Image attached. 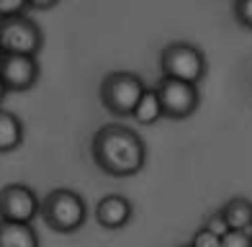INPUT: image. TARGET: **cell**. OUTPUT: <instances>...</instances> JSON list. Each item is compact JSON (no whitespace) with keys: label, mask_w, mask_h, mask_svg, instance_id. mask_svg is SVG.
<instances>
[{"label":"cell","mask_w":252,"mask_h":247,"mask_svg":"<svg viewBox=\"0 0 252 247\" xmlns=\"http://www.w3.org/2000/svg\"><path fill=\"white\" fill-rule=\"evenodd\" d=\"M203 227L209 229V232H214L216 237H224V234L229 232V224H226V219L221 216V211H211V214L206 216Z\"/></svg>","instance_id":"obj_17"},{"label":"cell","mask_w":252,"mask_h":247,"mask_svg":"<svg viewBox=\"0 0 252 247\" xmlns=\"http://www.w3.org/2000/svg\"><path fill=\"white\" fill-rule=\"evenodd\" d=\"M206 70H209L206 54L190 41H170L159 52V72L170 80L198 85L206 77Z\"/></svg>","instance_id":"obj_3"},{"label":"cell","mask_w":252,"mask_h":247,"mask_svg":"<svg viewBox=\"0 0 252 247\" xmlns=\"http://www.w3.org/2000/svg\"><path fill=\"white\" fill-rule=\"evenodd\" d=\"M147 85L136 72L129 70H116L108 72L100 80V103L106 111H111L113 116H131L134 106L139 103V98L144 95Z\"/></svg>","instance_id":"obj_4"},{"label":"cell","mask_w":252,"mask_h":247,"mask_svg":"<svg viewBox=\"0 0 252 247\" xmlns=\"http://www.w3.org/2000/svg\"><path fill=\"white\" fill-rule=\"evenodd\" d=\"M0 247H39V234L31 224L0 219Z\"/></svg>","instance_id":"obj_10"},{"label":"cell","mask_w":252,"mask_h":247,"mask_svg":"<svg viewBox=\"0 0 252 247\" xmlns=\"http://www.w3.org/2000/svg\"><path fill=\"white\" fill-rule=\"evenodd\" d=\"M24 121L13 111L0 106V152H13L24 142Z\"/></svg>","instance_id":"obj_12"},{"label":"cell","mask_w":252,"mask_h":247,"mask_svg":"<svg viewBox=\"0 0 252 247\" xmlns=\"http://www.w3.org/2000/svg\"><path fill=\"white\" fill-rule=\"evenodd\" d=\"M155 91H157L159 103H162V114L167 119H188L190 114H196V108L201 103L198 85H190V83L159 77Z\"/></svg>","instance_id":"obj_6"},{"label":"cell","mask_w":252,"mask_h":247,"mask_svg":"<svg viewBox=\"0 0 252 247\" xmlns=\"http://www.w3.org/2000/svg\"><path fill=\"white\" fill-rule=\"evenodd\" d=\"M18 13H29L26 0H0V21L10 18V16H18Z\"/></svg>","instance_id":"obj_18"},{"label":"cell","mask_w":252,"mask_h":247,"mask_svg":"<svg viewBox=\"0 0 252 247\" xmlns=\"http://www.w3.org/2000/svg\"><path fill=\"white\" fill-rule=\"evenodd\" d=\"M131 214H134V206L126 196H119V193H108L98 201L95 206V219L100 227L106 229H121L131 221Z\"/></svg>","instance_id":"obj_9"},{"label":"cell","mask_w":252,"mask_h":247,"mask_svg":"<svg viewBox=\"0 0 252 247\" xmlns=\"http://www.w3.org/2000/svg\"><path fill=\"white\" fill-rule=\"evenodd\" d=\"M90 154L98 170L111 178H131L147 165V144L124 124H106L93 134Z\"/></svg>","instance_id":"obj_1"},{"label":"cell","mask_w":252,"mask_h":247,"mask_svg":"<svg viewBox=\"0 0 252 247\" xmlns=\"http://www.w3.org/2000/svg\"><path fill=\"white\" fill-rule=\"evenodd\" d=\"M165 114H162V103H159V98H157V91L155 88H147L144 91V95L139 98V103L134 106V111H131V119L136 121V124H155V121H159Z\"/></svg>","instance_id":"obj_13"},{"label":"cell","mask_w":252,"mask_h":247,"mask_svg":"<svg viewBox=\"0 0 252 247\" xmlns=\"http://www.w3.org/2000/svg\"><path fill=\"white\" fill-rule=\"evenodd\" d=\"M232 13H234V21L239 26L252 31V0H237L232 5Z\"/></svg>","instance_id":"obj_14"},{"label":"cell","mask_w":252,"mask_h":247,"mask_svg":"<svg viewBox=\"0 0 252 247\" xmlns=\"http://www.w3.org/2000/svg\"><path fill=\"white\" fill-rule=\"evenodd\" d=\"M219 211H221V216L226 219L229 229L252 234V201L250 198L234 196V198H229Z\"/></svg>","instance_id":"obj_11"},{"label":"cell","mask_w":252,"mask_h":247,"mask_svg":"<svg viewBox=\"0 0 252 247\" xmlns=\"http://www.w3.org/2000/svg\"><path fill=\"white\" fill-rule=\"evenodd\" d=\"M44 44L41 26L26 13L0 21V54H31L36 57Z\"/></svg>","instance_id":"obj_5"},{"label":"cell","mask_w":252,"mask_h":247,"mask_svg":"<svg viewBox=\"0 0 252 247\" xmlns=\"http://www.w3.org/2000/svg\"><path fill=\"white\" fill-rule=\"evenodd\" d=\"M39 211H41V201L29 185L8 183L0 188V219L31 224L33 216H39Z\"/></svg>","instance_id":"obj_7"},{"label":"cell","mask_w":252,"mask_h":247,"mask_svg":"<svg viewBox=\"0 0 252 247\" xmlns=\"http://www.w3.org/2000/svg\"><path fill=\"white\" fill-rule=\"evenodd\" d=\"M190 247H221V237H216L214 232H209L206 227H201L188 242Z\"/></svg>","instance_id":"obj_15"},{"label":"cell","mask_w":252,"mask_h":247,"mask_svg":"<svg viewBox=\"0 0 252 247\" xmlns=\"http://www.w3.org/2000/svg\"><path fill=\"white\" fill-rule=\"evenodd\" d=\"M183 247H190V245H183Z\"/></svg>","instance_id":"obj_20"},{"label":"cell","mask_w":252,"mask_h":247,"mask_svg":"<svg viewBox=\"0 0 252 247\" xmlns=\"http://www.w3.org/2000/svg\"><path fill=\"white\" fill-rule=\"evenodd\" d=\"M39 216L52 232L60 234H72L85 224L88 219V206L85 198L70 188H54L49 190L41 201V211Z\"/></svg>","instance_id":"obj_2"},{"label":"cell","mask_w":252,"mask_h":247,"mask_svg":"<svg viewBox=\"0 0 252 247\" xmlns=\"http://www.w3.org/2000/svg\"><path fill=\"white\" fill-rule=\"evenodd\" d=\"M221 247H252V234L229 229L224 237H221Z\"/></svg>","instance_id":"obj_16"},{"label":"cell","mask_w":252,"mask_h":247,"mask_svg":"<svg viewBox=\"0 0 252 247\" xmlns=\"http://www.w3.org/2000/svg\"><path fill=\"white\" fill-rule=\"evenodd\" d=\"M0 80L5 91H31L39 80V62L31 54H0Z\"/></svg>","instance_id":"obj_8"},{"label":"cell","mask_w":252,"mask_h":247,"mask_svg":"<svg viewBox=\"0 0 252 247\" xmlns=\"http://www.w3.org/2000/svg\"><path fill=\"white\" fill-rule=\"evenodd\" d=\"M5 93H8V91H5V85H3V80H0V100L5 98Z\"/></svg>","instance_id":"obj_19"}]
</instances>
